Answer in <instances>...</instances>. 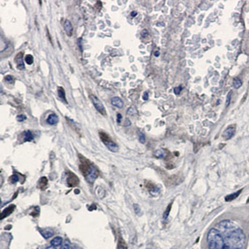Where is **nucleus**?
<instances>
[{"mask_svg":"<svg viewBox=\"0 0 249 249\" xmlns=\"http://www.w3.org/2000/svg\"><path fill=\"white\" fill-rule=\"evenodd\" d=\"M235 132H236V126L232 125L224 130V132L223 134V137L224 138V139H230L232 138V136H234Z\"/></svg>","mask_w":249,"mask_h":249,"instance_id":"0eeeda50","label":"nucleus"},{"mask_svg":"<svg viewBox=\"0 0 249 249\" xmlns=\"http://www.w3.org/2000/svg\"><path fill=\"white\" fill-rule=\"evenodd\" d=\"M142 98H143L144 101H147V100L149 99V94H148V92H145L144 93V95H143V96H142Z\"/></svg>","mask_w":249,"mask_h":249,"instance_id":"f704fd0d","label":"nucleus"},{"mask_svg":"<svg viewBox=\"0 0 249 249\" xmlns=\"http://www.w3.org/2000/svg\"><path fill=\"white\" fill-rule=\"evenodd\" d=\"M33 139V135L30 130H26L23 133V142L32 141Z\"/></svg>","mask_w":249,"mask_h":249,"instance_id":"aec40b11","label":"nucleus"},{"mask_svg":"<svg viewBox=\"0 0 249 249\" xmlns=\"http://www.w3.org/2000/svg\"><path fill=\"white\" fill-rule=\"evenodd\" d=\"M181 91H182V87H181V86L174 88V93H175L176 95H180V92H181Z\"/></svg>","mask_w":249,"mask_h":249,"instance_id":"473e14b6","label":"nucleus"},{"mask_svg":"<svg viewBox=\"0 0 249 249\" xmlns=\"http://www.w3.org/2000/svg\"><path fill=\"white\" fill-rule=\"evenodd\" d=\"M67 185L69 186V187H74V186L78 185L79 179L73 173L70 172V174L67 175Z\"/></svg>","mask_w":249,"mask_h":249,"instance_id":"6e6552de","label":"nucleus"},{"mask_svg":"<svg viewBox=\"0 0 249 249\" xmlns=\"http://www.w3.org/2000/svg\"><path fill=\"white\" fill-rule=\"evenodd\" d=\"M100 136H101V140L103 141L104 145L108 148V150H110V151H112V152H116V151H118V150H119L118 145H116L115 142H113V141L110 139V137H109L106 134L101 132V133H100Z\"/></svg>","mask_w":249,"mask_h":249,"instance_id":"39448f33","label":"nucleus"},{"mask_svg":"<svg viewBox=\"0 0 249 249\" xmlns=\"http://www.w3.org/2000/svg\"><path fill=\"white\" fill-rule=\"evenodd\" d=\"M124 126H130V121L129 119H126V124H124Z\"/></svg>","mask_w":249,"mask_h":249,"instance_id":"e433bc0d","label":"nucleus"},{"mask_svg":"<svg viewBox=\"0 0 249 249\" xmlns=\"http://www.w3.org/2000/svg\"><path fill=\"white\" fill-rule=\"evenodd\" d=\"M15 208H16V206H15L14 204H12L10 206H8V208H6V209L2 212V214H1V220H2L3 218H6V217H8V216H9V215L11 214L14 211Z\"/></svg>","mask_w":249,"mask_h":249,"instance_id":"f8f14e48","label":"nucleus"},{"mask_svg":"<svg viewBox=\"0 0 249 249\" xmlns=\"http://www.w3.org/2000/svg\"><path fill=\"white\" fill-rule=\"evenodd\" d=\"M4 80H5V81H8V82L13 81V77H12V76H6Z\"/></svg>","mask_w":249,"mask_h":249,"instance_id":"72a5a7b5","label":"nucleus"},{"mask_svg":"<svg viewBox=\"0 0 249 249\" xmlns=\"http://www.w3.org/2000/svg\"><path fill=\"white\" fill-rule=\"evenodd\" d=\"M110 102H111V104L113 105L114 106H116V107H118V108H122L123 105H124L123 101H122L120 97H118V96H115V97L111 98Z\"/></svg>","mask_w":249,"mask_h":249,"instance_id":"2eb2a0df","label":"nucleus"},{"mask_svg":"<svg viewBox=\"0 0 249 249\" xmlns=\"http://www.w3.org/2000/svg\"><path fill=\"white\" fill-rule=\"evenodd\" d=\"M224 242L227 247L234 249H242L246 243V236L242 229L236 227L225 232Z\"/></svg>","mask_w":249,"mask_h":249,"instance_id":"f257e3e1","label":"nucleus"},{"mask_svg":"<svg viewBox=\"0 0 249 249\" xmlns=\"http://www.w3.org/2000/svg\"><path fill=\"white\" fill-rule=\"evenodd\" d=\"M58 96H59L60 98L62 99V100H63L66 103H67V100H66V95H65V91H64L63 87H58Z\"/></svg>","mask_w":249,"mask_h":249,"instance_id":"412c9836","label":"nucleus"},{"mask_svg":"<svg viewBox=\"0 0 249 249\" xmlns=\"http://www.w3.org/2000/svg\"><path fill=\"white\" fill-rule=\"evenodd\" d=\"M90 98L92 100V102L94 105L95 108L96 109V110L98 111L99 113L101 114L102 116H105L106 112H105V106L102 104V102L100 101V99L98 97H96V96H94V95H91Z\"/></svg>","mask_w":249,"mask_h":249,"instance_id":"423d86ee","label":"nucleus"},{"mask_svg":"<svg viewBox=\"0 0 249 249\" xmlns=\"http://www.w3.org/2000/svg\"><path fill=\"white\" fill-rule=\"evenodd\" d=\"M81 38H79V39H78V46H80V49H81V51H82V47H81Z\"/></svg>","mask_w":249,"mask_h":249,"instance_id":"58836bf2","label":"nucleus"},{"mask_svg":"<svg viewBox=\"0 0 249 249\" xmlns=\"http://www.w3.org/2000/svg\"><path fill=\"white\" fill-rule=\"evenodd\" d=\"M138 135H139V140L140 143L144 144L145 142V135L143 132H141L140 130L138 131Z\"/></svg>","mask_w":249,"mask_h":249,"instance_id":"a878e982","label":"nucleus"},{"mask_svg":"<svg viewBox=\"0 0 249 249\" xmlns=\"http://www.w3.org/2000/svg\"><path fill=\"white\" fill-rule=\"evenodd\" d=\"M236 224L231 220H223L219 222L217 225H216V229L218 230L219 232H222L223 233L230 231L231 229L236 227Z\"/></svg>","mask_w":249,"mask_h":249,"instance_id":"20e7f679","label":"nucleus"},{"mask_svg":"<svg viewBox=\"0 0 249 249\" xmlns=\"http://www.w3.org/2000/svg\"><path fill=\"white\" fill-rule=\"evenodd\" d=\"M171 207H172V203L170 204V205H169L168 207H167V209H166V210H165V212L164 213V219H167V218L169 217V213H170V210H171Z\"/></svg>","mask_w":249,"mask_h":249,"instance_id":"bb28decb","label":"nucleus"},{"mask_svg":"<svg viewBox=\"0 0 249 249\" xmlns=\"http://www.w3.org/2000/svg\"><path fill=\"white\" fill-rule=\"evenodd\" d=\"M39 230V232L42 234V236L45 239H48L51 237H52L54 235V231L52 229H50V228H38Z\"/></svg>","mask_w":249,"mask_h":249,"instance_id":"9b49d317","label":"nucleus"},{"mask_svg":"<svg viewBox=\"0 0 249 249\" xmlns=\"http://www.w3.org/2000/svg\"><path fill=\"white\" fill-rule=\"evenodd\" d=\"M232 92H230L227 94V96L226 106H228V105L230 104V101H231V97H232Z\"/></svg>","mask_w":249,"mask_h":249,"instance_id":"7c9ffc66","label":"nucleus"},{"mask_svg":"<svg viewBox=\"0 0 249 249\" xmlns=\"http://www.w3.org/2000/svg\"><path fill=\"white\" fill-rule=\"evenodd\" d=\"M145 185H146V188H147V189H148L149 193L151 194L152 196L155 197V196H157V195H159V194H160V189H159L157 186L155 185V184H151V182H150V183H147Z\"/></svg>","mask_w":249,"mask_h":249,"instance_id":"1a4fd4ad","label":"nucleus"},{"mask_svg":"<svg viewBox=\"0 0 249 249\" xmlns=\"http://www.w3.org/2000/svg\"><path fill=\"white\" fill-rule=\"evenodd\" d=\"M127 114L128 115H130V116H135V115H137L138 114V112H137V110L134 107V106H131V107H130L129 109L127 110Z\"/></svg>","mask_w":249,"mask_h":249,"instance_id":"b1692460","label":"nucleus"},{"mask_svg":"<svg viewBox=\"0 0 249 249\" xmlns=\"http://www.w3.org/2000/svg\"><path fill=\"white\" fill-rule=\"evenodd\" d=\"M134 209H135V212L137 215L141 214V209L138 204H134Z\"/></svg>","mask_w":249,"mask_h":249,"instance_id":"c85d7f7f","label":"nucleus"},{"mask_svg":"<svg viewBox=\"0 0 249 249\" xmlns=\"http://www.w3.org/2000/svg\"><path fill=\"white\" fill-rule=\"evenodd\" d=\"M70 248V243L68 242V240H66L63 243V245L59 249H69Z\"/></svg>","mask_w":249,"mask_h":249,"instance_id":"c756f323","label":"nucleus"},{"mask_svg":"<svg viewBox=\"0 0 249 249\" xmlns=\"http://www.w3.org/2000/svg\"><path fill=\"white\" fill-rule=\"evenodd\" d=\"M64 29H65V32L67 35L68 37H71L72 35V32H73V28H72V25L70 22L69 20H65L64 22Z\"/></svg>","mask_w":249,"mask_h":249,"instance_id":"ddd939ff","label":"nucleus"},{"mask_svg":"<svg viewBox=\"0 0 249 249\" xmlns=\"http://www.w3.org/2000/svg\"><path fill=\"white\" fill-rule=\"evenodd\" d=\"M247 203H249V198H248V200H247Z\"/></svg>","mask_w":249,"mask_h":249,"instance_id":"37998d69","label":"nucleus"},{"mask_svg":"<svg viewBox=\"0 0 249 249\" xmlns=\"http://www.w3.org/2000/svg\"><path fill=\"white\" fill-rule=\"evenodd\" d=\"M23 52H19L16 56L15 58V62H16V65H17V68L18 70H23L24 69V63H23Z\"/></svg>","mask_w":249,"mask_h":249,"instance_id":"9d476101","label":"nucleus"},{"mask_svg":"<svg viewBox=\"0 0 249 249\" xmlns=\"http://www.w3.org/2000/svg\"><path fill=\"white\" fill-rule=\"evenodd\" d=\"M62 242H63V239L61 237H55V238L52 239L51 241V246L52 247H54V248H59L62 244Z\"/></svg>","mask_w":249,"mask_h":249,"instance_id":"a211bd4d","label":"nucleus"},{"mask_svg":"<svg viewBox=\"0 0 249 249\" xmlns=\"http://www.w3.org/2000/svg\"><path fill=\"white\" fill-rule=\"evenodd\" d=\"M243 85V81H241V79L239 77H235L232 81V86L235 89H238L242 87Z\"/></svg>","mask_w":249,"mask_h":249,"instance_id":"4be33fe9","label":"nucleus"},{"mask_svg":"<svg viewBox=\"0 0 249 249\" xmlns=\"http://www.w3.org/2000/svg\"><path fill=\"white\" fill-rule=\"evenodd\" d=\"M9 181L11 182L12 184H15V183H17V182L19 181V176H18L17 174H13V175H12L11 177L9 178Z\"/></svg>","mask_w":249,"mask_h":249,"instance_id":"393cba45","label":"nucleus"},{"mask_svg":"<svg viewBox=\"0 0 249 249\" xmlns=\"http://www.w3.org/2000/svg\"><path fill=\"white\" fill-rule=\"evenodd\" d=\"M121 115L118 113L117 114V123H121Z\"/></svg>","mask_w":249,"mask_h":249,"instance_id":"4c0bfd02","label":"nucleus"},{"mask_svg":"<svg viewBox=\"0 0 249 249\" xmlns=\"http://www.w3.org/2000/svg\"><path fill=\"white\" fill-rule=\"evenodd\" d=\"M117 248H118V249H127L126 244L121 238H120L119 241H118V247Z\"/></svg>","mask_w":249,"mask_h":249,"instance_id":"5701e85b","label":"nucleus"},{"mask_svg":"<svg viewBox=\"0 0 249 249\" xmlns=\"http://www.w3.org/2000/svg\"><path fill=\"white\" fill-rule=\"evenodd\" d=\"M154 54H155V57H159V56H160V52H159V51H155Z\"/></svg>","mask_w":249,"mask_h":249,"instance_id":"a19ab883","label":"nucleus"},{"mask_svg":"<svg viewBox=\"0 0 249 249\" xmlns=\"http://www.w3.org/2000/svg\"><path fill=\"white\" fill-rule=\"evenodd\" d=\"M47 183H48V181H47V179H46V177H42V178H41L39 181H38L37 187H38L39 189H41L42 190H44V189H46V185H47Z\"/></svg>","mask_w":249,"mask_h":249,"instance_id":"6ab92c4d","label":"nucleus"},{"mask_svg":"<svg viewBox=\"0 0 249 249\" xmlns=\"http://www.w3.org/2000/svg\"><path fill=\"white\" fill-rule=\"evenodd\" d=\"M141 36H142L143 37H147V36H148V31H147L146 29H144V30H143V32L141 33Z\"/></svg>","mask_w":249,"mask_h":249,"instance_id":"c9c22d12","label":"nucleus"},{"mask_svg":"<svg viewBox=\"0 0 249 249\" xmlns=\"http://www.w3.org/2000/svg\"><path fill=\"white\" fill-rule=\"evenodd\" d=\"M130 15H131V17H135V16H136V15H137V12H135V11L131 12Z\"/></svg>","mask_w":249,"mask_h":249,"instance_id":"ea45409f","label":"nucleus"},{"mask_svg":"<svg viewBox=\"0 0 249 249\" xmlns=\"http://www.w3.org/2000/svg\"><path fill=\"white\" fill-rule=\"evenodd\" d=\"M154 155L156 158H165L168 155V151L164 149H159L154 152Z\"/></svg>","mask_w":249,"mask_h":249,"instance_id":"f3484780","label":"nucleus"},{"mask_svg":"<svg viewBox=\"0 0 249 249\" xmlns=\"http://www.w3.org/2000/svg\"><path fill=\"white\" fill-rule=\"evenodd\" d=\"M25 62L26 63H28V65L33 63V57L32 55H27L25 58Z\"/></svg>","mask_w":249,"mask_h":249,"instance_id":"cd10ccee","label":"nucleus"},{"mask_svg":"<svg viewBox=\"0 0 249 249\" xmlns=\"http://www.w3.org/2000/svg\"><path fill=\"white\" fill-rule=\"evenodd\" d=\"M242 192H243V189H239L238 191L235 192V193H233V194L227 195L226 197H225V201H226V202H231L232 200H234L235 198H237L240 195V194H241Z\"/></svg>","mask_w":249,"mask_h":249,"instance_id":"dca6fc26","label":"nucleus"},{"mask_svg":"<svg viewBox=\"0 0 249 249\" xmlns=\"http://www.w3.org/2000/svg\"><path fill=\"white\" fill-rule=\"evenodd\" d=\"M26 119H27V117H26V116H24V115H19V116H17V121L19 122L23 121H25Z\"/></svg>","mask_w":249,"mask_h":249,"instance_id":"2f4dec72","label":"nucleus"},{"mask_svg":"<svg viewBox=\"0 0 249 249\" xmlns=\"http://www.w3.org/2000/svg\"><path fill=\"white\" fill-rule=\"evenodd\" d=\"M224 249H234V248H230V247H227V246H225V248Z\"/></svg>","mask_w":249,"mask_h":249,"instance_id":"79ce46f5","label":"nucleus"},{"mask_svg":"<svg viewBox=\"0 0 249 249\" xmlns=\"http://www.w3.org/2000/svg\"><path fill=\"white\" fill-rule=\"evenodd\" d=\"M58 121H59L58 116H57L55 113H52V114H50L49 116H47V118H46V122H47L49 125H51V126H54V125H56Z\"/></svg>","mask_w":249,"mask_h":249,"instance_id":"4468645a","label":"nucleus"},{"mask_svg":"<svg viewBox=\"0 0 249 249\" xmlns=\"http://www.w3.org/2000/svg\"><path fill=\"white\" fill-rule=\"evenodd\" d=\"M81 159V164H80V169L82 174H84L85 178L88 183L92 184L94 183V181L96 180V178L98 177V170L92 164H91V162H89L87 160L84 159L82 160V158Z\"/></svg>","mask_w":249,"mask_h":249,"instance_id":"7ed1b4c3","label":"nucleus"},{"mask_svg":"<svg viewBox=\"0 0 249 249\" xmlns=\"http://www.w3.org/2000/svg\"><path fill=\"white\" fill-rule=\"evenodd\" d=\"M209 249H224L225 242L221 232L216 228H211L207 234Z\"/></svg>","mask_w":249,"mask_h":249,"instance_id":"f03ea898","label":"nucleus"}]
</instances>
